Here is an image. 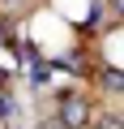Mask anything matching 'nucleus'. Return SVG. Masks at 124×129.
<instances>
[{"label":"nucleus","instance_id":"nucleus-1","mask_svg":"<svg viewBox=\"0 0 124 129\" xmlns=\"http://www.w3.org/2000/svg\"><path fill=\"white\" fill-rule=\"evenodd\" d=\"M90 120H94V108L81 95H64V99H60V125H64V129H86Z\"/></svg>","mask_w":124,"mask_h":129},{"label":"nucleus","instance_id":"nucleus-2","mask_svg":"<svg viewBox=\"0 0 124 129\" xmlns=\"http://www.w3.org/2000/svg\"><path fill=\"white\" fill-rule=\"evenodd\" d=\"M90 125H94V129H120V120H115V116H103V120H90Z\"/></svg>","mask_w":124,"mask_h":129},{"label":"nucleus","instance_id":"nucleus-3","mask_svg":"<svg viewBox=\"0 0 124 129\" xmlns=\"http://www.w3.org/2000/svg\"><path fill=\"white\" fill-rule=\"evenodd\" d=\"M103 82H107L111 90H120V73H115V69H107V73H103Z\"/></svg>","mask_w":124,"mask_h":129},{"label":"nucleus","instance_id":"nucleus-4","mask_svg":"<svg viewBox=\"0 0 124 129\" xmlns=\"http://www.w3.org/2000/svg\"><path fill=\"white\" fill-rule=\"evenodd\" d=\"M0 39H5V26H0Z\"/></svg>","mask_w":124,"mask_h":129}]
</instances>
